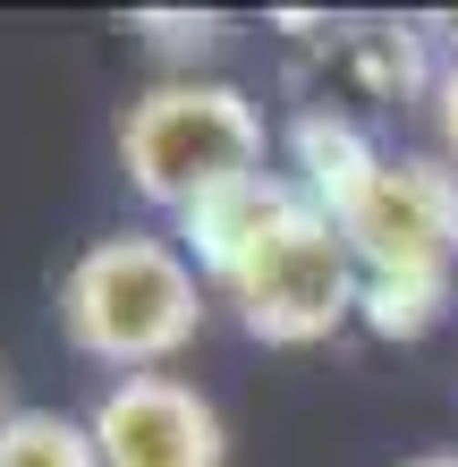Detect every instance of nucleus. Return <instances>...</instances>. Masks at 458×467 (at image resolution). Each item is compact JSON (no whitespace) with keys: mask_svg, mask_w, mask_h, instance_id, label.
I'll return each instance as SVG.
<instances>
[{"mask_svg":"<svg viewBox=\"0 0 458 467\" xmlns=\"http://www.w3.org/2000/svg\"><path fill=\"white\" fill-rule=\"evenodd\" d=\"M178 246L196 255L212 306H229L238 332L263 348H322L357 323L365 272L348 255L340 222L289 171H263L196 204L178 222Z\"/></svg>","mask_w":458,"mask_h":467,"instance_id":"nucleus-1","label":"nucleus"},{"mask_svg":"<svg viewBox=\"0 0 458 467\" xmlns=\"http://www.w3.org/2000/svg\"><path fill=\"white\" fill-rule=\"evenodd\" d=\"M0 467H102L94 425L68 408H17L0 425Z\"/></svg>","mask_w":458,"mask_h":467,"instance_id":"nucleus-6","label":"nucleus"},{"mask_svg":"<svg viewBox=\"0 0 458 467\" xmlns=\"http://www.w3.org/2000/svg\"><path fill=\"white\" fill-rule=\"evenodd\" d=\"M111 145H119L127 187L170 222H187L196 204L272 171V119L229 77H153L119 111Z\"/></svg>","mask_w":458,"mask_h":467,"instance_id":"nucleus-4","label":"nucleus"},{"mask_svg":"<svg viewBox=\"0 0 458 467\" xmlns=\"http://www.w3.org/2000/svg\"><path fill=\"white\" fill-rule=\"evenodd\" d=\"M127 26H137L161 60H170V77H196V60L221 43V17H212V9H137Z\"/></svg>","mask_w":458,"mask_h":467,"instance_id":"nucleus-8","label":"nucleus"},{"mask_svg":"<svg viewBox=\"0 0 458 467\" xmlns=\"http://www.w3.org/2000/svg\"><path fill=\"white\" fill-rule=\"evenodd\" d=\"M424 119H433V153L458 171V51L442 60V77H433V102H424Z\"/></svg>","mask_w":458,"mask_h":467,"instance_id":"nucleus-9","label":"nucleus"},{"mask_svg":"<svg viewBox=\"0 0 458 467\" xmlns=\"http://www.w3.org/2000/svg\"><path fill=\"white\" fill-rule=\"evenodd\" d=\"M399 467H458V451H416V459H399Z\"/></svg>","mask_w":458,"mask_h":467,"instance_id":"nucleus-10","label":"nucleus"},{"mask_svg":"<svg viewBox=\"0 0 458 467\" xmlns=\"http://www.w3.org/2000/svg\"><path fill=\"white\" fill-rule=\"evenodd\" d=\"M86 425L102 467H229V425L187 374H119Z\"/></svg>","mask_w":458,"mask_h":467,"instance_id":"nucleus-5","label":"nucleus"},{"mask_svg":"<svg viewBox=\"0 0 458 467\" xmlns=\"http://www.w3.org/2000/svg\"><path fill=\"white\" fill-rule=\"evenodd\" d=\"M289 179L340 222L365 281L458 289V171L442 153H391L348 102H306L289 119Z\"/></svg>","mask_w":458,"mask_h":467,"instance_id":"nucleus-2","label":"nucleus"},{"mask_svg":"<svg viewBox=\"0 0 458 467\" xmlns=\"http://www.w3.org/2000/svg\"><path fill=\"white\" fill-rule=\"evenodd\" d=\"M458 306V289L450 281H365L357 297V323L373 340H424V332H442Z\"/></svg>","mask_w":458,"mask_h":467,"instance_id":"nucleus-7","label":"nucleus"},{"mask_svg":"<svg viewBox=\"0 0 458 467\" xmlns=\"http://www.w3.org/2000/svg\"><path fill=\"white\" fill-rule=\"evenodd\" d=\"M212 289L196 255L161 230H111L60 264V340L119 374H170L196 348Z\"/></svg>","mask_w":458,"mask_h":467,"instance_id":"nucleus-3","label":"nucleus"}]
</instances>
